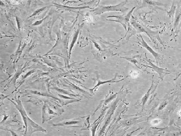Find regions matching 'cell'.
<instances>
[{
	"label": "cell",
	"instance_id": "1",
	"mask_svg": "<svg viewBox=\"0 0 181 136\" xmlns=\"http://www.w3.org/2000/svg\"><path fill=\"white\" fill-rule=\"evenodd\" d=\"M12 102L16 106L17 110L20 112V115L22 117V119L24 121L26 126V131L24 136H31L32 134L36 132H47L46 129H45L44 128L42 127L40 125L36 124V123H35L29 117L20 102L19 98L16 99V103L12 101Z\"/></svg>",
	"mask_w": 181,
	"mask_h": 136
},
{
	"label": "cell",
	"instance_id": "2",
	"mask_svg": "<svg viewBox=\"0 0 181 136\" xmlns=\"http://www.w3.org/2000/svg\"><path fill=\"white\" fill-rule=\"evenodd\" d=\"M127 2V1H126L114 6H99L96 8L91 10V12H93L95 15H100L109 12H121L124 13L128 10L127 8L125 7Z\"/></svg>",
	"mask_w": 181,
	"mask_h": 136
},
{
	"label": "cell",
	"instance_id": "3",
	"mask_svg": "<svg viewBox=\"0 0 181 136\" xmlns=\"http://www.w3.org/2000/svg\"><path fill=\"white\" fill-rule=\"evenodd\" d=\"M131 24L139 33L144 32L147 33L154 43H155L156 40H158L161 43H162L161 39L159 37L158 31H152L151 30H150L149 29L147 28L145 29L144 27H143L141 25L138 24L135 21H131Z\"/></svg>",
	"mask_w": 181,
	"mask_h": 136
},
{
	"label": "cell",
	"instance_id": "4",
	"mask_svg": "<svg viewBox=\"0 0 181 136\" xmlns=\"http://www.w3.org/2000/svg\"><path fill=\"white\" fill-rule=\"evenodd\" d=\"M145 60L147 62V64H148L150 66L144 65H143V66L153 69L155 71H156V73H157L158 74L160 77V78L161 79V80H163L164 77H165L166 75L171 73V72L172 71H170V70H167V69H163V68H159L158 66L154 65L153 63H152V62L151 61V60L147 58L146 55H145Z\"/></svg>",
	"mask_w": 181,
	"mask_h": 136
},
{
	"label": "cell",
	"instance_id": "5",
	"mask_svg": "<svg viewBox=\"0 0 181 136\" xmlns=\"http://www.w3.org/2000/svg\"><path fill=\"white\" fill-rule=\"evenodd\" d=\"M49 104L45 103L43 107V123L44 124L45 121H47L51 119L53 117L58 116L61 113L60 112L53 111L48 105Z\"/></svg>",
	"mask_w": 181,
	"mask_h": 136
},
{
	"label": "cell",
	"instance_id": "6",
	"mask_svg": "<svg viewBox=\"0 0 181 136\" xmlns=\"http://www.w3.org/2000/svg\"><path fill=\"white\" fill-rule=\"evenodd\" d=\"M135 8V7L133 8L132 10L130 12L127 14L126 16H109V17H114L116 18L117 19L116 20H109V21H114V22H118L120 23L121 25L124 26V27L125 28V30L127 31V25L129 24V21H130V18L131 16V14L133 12V10H134V9Z\"/></svg>",
	"mask_w": 181,
	"mask_h": 136
},
{
	"label": "cell",
	"instance_id": "7",
	"mask_svg": "<svg viewBox=\"0 0 181 136\" xmlns=\"http://www.w3.org/2000/svg\"><path fill=\"white\" fill-rule=\"evenodd\" d=\"M81 121L79 120H71L68 121H62L58 124H54L53 126L55 127H64L65 128H81L82 127L78 124H80Z\"/></svg>",
	"mask_w": 181,
	"mask_h": 136
},
{
	"label": "cell",
	"instance_id": "8",
	"mask_svg": "<svg viewBox=\"0 0 181 136\" xmlns=\"http://www.w3.org/2000/svg\"><path fill=\"white\" fill-rule=\"evenodd\" d=\"M140 37H141V40L139 39V40L140 41L139 43H138L141 46H142L143 47H144V48H145L147 51H148L151 54H152L153 55V56L155 57V58H156V62L158 63V60H160L161 58V56L159 54L157 53L156 52H155L153 49L149 47V45L146 43V41H145L144 39H143V37H142L141 35H140Z\"/></svg>",
	"mask_w": 181,
	"mask_h": 136
},
{
	"label": "cell",
	"instance_id": "9",
	"mask_svg": "<svg viewBox=\"0 0 181 136\" xmlns=\"http://www.w3.org/2000/svg\"><path fill=\"white\" fill-rule=\"evenodd\" d=\"M83 25H81V26H79V27H78V29H77L76 31L74 33V35H73V37H72V41L71 43L70 44V49H69V58H70V56H71V51H72V48L74 47V46L75 45L76 41H77V39L78 37L79 36V33L81 31V30L82 27H83Z\"/></svg>",
	"mask_w": 181,
	"mask_h": 136
},
{
	"label": "cell",
	"instance_id": "10",
	"mask_svg": "<svg viewBox=\"0 0 181 136\" xmlns=\"http://www.w3.org/2000/svg\"><path fill=\"white\" fill-rule=\"evenodd\" d=\"M116 79V76L114 78L111 79V80H109V81H101L100 80H99L98 82H97V84L92 89H89V90H90V91H91V92H93V91H95L96 90V89L98 87L100 86L101 85H103V84H105V83H107L118 82H120L121 81H122V80L124 79H121L120 81H115Z\"/></svg>",
	"mask_w": 181,
	"mask_h": 136
},
{
	"label": "cell",
	"instance_id": "11",
	"mask_svg": "<svg viewBox=\"0 0 181 136\" xmlns=\"http://www.w3.org/2000/svg\"><path fill=\"white\" fill-rule=\"evenodd\" d=\"M141 57V55H140V56H134V57H133V58H125V59H126V60H129L130 62L133 63V64H135V65H136V66H137V68H139V66H137V64L139 63V61H138L139 58H140Z\"/></svg>",
	"mask_w": 181,
	"mask_h": 136
},
{
	"label": "cell",
	"instance_id": "12",
	"mask_svg": "<svg viewBox=\"0 0 181 136\" xmlns=\"http://www.w3.org/2000/svg\"><path fill=\"white\" fill-rule=\"evenodd\" d=\"M99 123H100V122H98L97 124L93 125V127H92V128H91V131H92V136H95V131H96L97 127L98 126V124H99Z\"/></svg>",
	"mask_w": 181,
	"mask_h": 136
},
{
	"label": "cell",
	"instance_id": "13",
	"mask_svg": "<svg viewBox=\"0 0 181 136\" xmlns=\"http://www.w3.org/2000/svg\"><path fill=\"white\" fill-rule=\"evenodd\" d=\"M46 8H47V7H44V8H43L40 9L36 10V12H33V14L32 15H31V16L29 17V18H31V17H33V16H36V14H38L39 12H41V11H43V10H44Z\"/></svg>",
	"mask_w": 181,
	"mask_h": 136
},
{
	"label": "cell",
	"instance_id": "14",
	"mask_svg": "<svg viewBox=\"0 0 181 136\" xmlns=\"http://www.w3.org/2000/svg\"><path fill=\"white\" fill-rule=\"evenodd\" d=\"M52 89H54V90H56L57 91H60V92H64V91H62V89H58V88H56V87H53V88H52ZM65 94H68V95H70V96H73V94H70V93H68V92H64ZM74 96H76V95H74Z\"/></svg>",
	"mask_w": 181,
	"mask_h": 136
},
{
	"label": "cell",
	"instance_id": "15",
	"mask_svg": "<svg viewBox=\"0 0 181 136\" xmlns=\"http://www.w3.org/2000/svg\"><path fill=\"white\" fill-rule=\"evenodd\" d=\"M160 120L158 119H155L153 120L152 121V124H153V125H157V124H159V123L160 122Z\"/></svg>",
	"mask_w": 181,
	"mask_h": 136
},
{
	"label": "cell",
	"instance_id": "16",
	"mask_svg": "<svg viewBox=\"0 0 181 136\" xmlns=\"http://www.w3.org/2000/svg\"><path fill=\"white\" fill-rule=\"evenodd\" d=\"M138 75H139V73L135 71H133V73H131V76L133 77V78H137V77L138 76Z\"/></svg>",
	"mask_w": 181,
	"mask_h": 136
},
{
	"label": "cell",
	"instance_id": "17",
	"mask_svg": "<svg viewBox=\"0 0 181 136\" xmlns=\"http://www.w3.org/2000/svg\"><path fill=\"white\" fill-rule=\"evenodd\" d=\"M10 131V132H11V133H12V136H18V135H17V134H16V133H15L14 132H12V131Z\"/></svg>",
	"mask_w": 181,
	"mask_h": 136
},
{
	"label": "cell",
	"instance_id": "18",
	"mask_svg": "<svg viewBox=\"0 0 181 136\" xmlns=\"http://www.w3.org/2000/svg\"><path fill=\"white\" fill-rule=\"evenodd\" d=\"M178 115L179 116H181V108L180 109V110L178 112Z\"/></svg>",
	"mask_w": 181,
	"mask_h": 136
},
{
	"label": "cell",
	"instance_id": "19",
	"mask_svg": "<svg viewBox=\"0 0 181 136\" xmlns=\"http://www.w3.org/2000/svg\"><path fill=\"white\" fill-rule=\"evenodd\" d=\"M181 75V73H179V74H178V75H177V78H176L175 79H174V80H176V79H177L178 78H179V76H180V75Z\"/></svg>",
	"mask_w": 181,
	"mask_h": 136
}]
</instances>
